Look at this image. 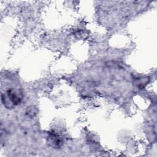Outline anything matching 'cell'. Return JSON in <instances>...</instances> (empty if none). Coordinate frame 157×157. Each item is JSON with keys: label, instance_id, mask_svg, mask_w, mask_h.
I'll return each instance as SVG.
<instances>
[{"label": "cell", "instance_id": "6da1fadb", "mask_svg": "<svg viewBox=\"0 0 157 157\" xmlns=\"http://www.w3.org/2000/svg\"><path fill=\"white\" fill-rule=\"evenodd\" d=\"M4 99L5 103L11 104L12 105H15L20 102L21 98L20 97V93H17L15 91L13 90H10L7 91L6 95H2V100Z\"/></svg>", "mask_w": 157, "mask_h": 157}]
</instances>
